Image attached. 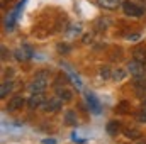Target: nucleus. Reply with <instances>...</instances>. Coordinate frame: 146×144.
I'll return each instance as SVG.
<instances>
[{"label":"nucleus","instance_id":"f257e3e1","mask_svg":"<svg viewBox=\"0 0 146 144\" xmlns=\"http://www.w3.org/2000/svg\"><path fill=\"white\" fill-rule=\"evenodd\" d=\"M48 87V71H39L33 78V81L29 83V90L33 93H37V92H42L44 88Z\"/></svg>","mask_w":146,"mask_h":144},{"label":"nucleus","instance_id":"f03ea898","mask_svg":"<svg viewBox=\"0 0 146 144\" xmlns=\"http://www.w3.org/2000/svg\"><path fill=\"white\" fill-rule=\"evenodd\" d=\"M122 9H124V14L129 15V17H141V15H145V9L139 7L134 2H129V0H126L122 3Z\"/></svg>","mask_w":146,"mask_h":144},{"label":"nucleus","instance_id":"7ed1b4c3","mask_svg":"<svg viewBox=\"0 0 146 144\" xmlns=\"http://www.w3.org/2000/svg\"><path fill=\"white\" fill-rule=\"evenodd\" d=\"M56 95H58L63 102L72 100L73 92L70 90V88H65V78H63V76H58V83H56Z\"/></svg>","mask_w":146,"mask_h":144},{"label":"nucleus","instance_id":"20e7f679","mask_svg":"<svg viewBox=\"0 0 146 144\" xmlns=\"http://www.w3.org/2000/svg\"><path fill=\"white\" fill-rule=\"evenodd\" d=\"M127 71L131 73L136 80L138 78H145L146 76V65H143V63H139V61H131L129 65H127Z\"/></svg>","mask_w":146,"mask_h":144},{"label":"nucleus","instance_id":"39448f33","mask_svg":"<svg viewBox=\"0 0 146 144\" xmlns=\"http://www.w3.org/2000/svg\"><path fill=\"white\" fill-rule=\"evenodd\" d=\"M85 100H87L88 108H90L94 114H100V112H102V105H100V102H99V98H97L95 93L87 92V93H85Z\"/></svg>","mask_w":146,"mask_h":144},{"label":"nucleus","instance_id":"423d86ee","mask_svg":"<svg viewBox=\"0 0 146 144\" xmlns=\"http://www.w3.org/2000/svg\"><path fill=\"white\" fill-rule=\"evenodd\" d=\"M44 104H46V98H44V93H42V92L33 93V95L27 98V107L31 108V110H34V108H39L41 105H44Z\"/></svg>","mask_w":146,"mask_h":144},{"label":"nucleus","instance_id":"0eeeda50","mask_svg":"<svg viewBox=\"0 0 146 144\" xmlns=\"http://www.w3.org/2000/svg\"><path fill=\"white\" fill-rule=\"evenodd\" d=\"M61 104H63V100H61L60 97H53V98L46 100V104H44L42 107H44L46 112H56V110L61 108Z\"/></svg>","mask_w":146,"mask_h":144},{"label":"nucleus","instance_id":"6e6552de","mask_svg":"<svg viewBox=\"0 0 146 144\" xmlns=\"http://www.w3.org/2000/svg\"><path fill=\"white\" fill-rule=\"evenodd\" d=\"M33 54H34V51H33L29 46H22V48L15 49V58H17L19 61H27Z\"/></svg>","mask_w":146,"mask_h":144},{"label":"nucleus","instance_id":"1a4fd4ad","mask_svg":"<svg viewBox=\"0 0 146 144\" xmlns=\"http://www.w3.org/2000/svg\"><path fill=\"white\" fill-rule=\"evenodd\" d=\"M22 105H24V98H22L21 95H15V97H12V98L9 100V104H7V110L14 112V110L22 108Z\"/></svg>","mask_w":146,"mask_h":144},{"label":"nucleus","instance_id":"9d476101","mask_svg":"<svg viewBox=\"0 0 146 144\" xmlns=\"http://www.w3.org/2000/svg\"><path fill=\"white\" fill-rule=\"evenodd\" d=\"M99 5L102 9H107V10H114L121 5V0H99Z\"/></svg>","mask_w":146,"mask_h":144},{"label":"nucleus","instance_id":"9b49d317","mask_svg":"<svg viewBox=\"0 0 146 144\" xmlns=\"http://www.w3.org/2000/svg\"><path fill=\"white\" fill-rule=\"evenodd\" d=\"M133 54H134V59H136V61L146 65V49L145 48H136V49L133 51Z\"/></svg>","mask_w":146,"mask_h":144},{"label":"nucleus","instance_id":"f8f14e48","mask_svg":"<svg viewBox=\"0 0 146 144\" xmlns=\"http://www.w3.org/2000/svg\"><path fill=\"white\" fill-rule=\"evenodd\" d=\"M12 87H14V83H12L10 80L3 81V83H2V87H0V98H5V97H7V93H10Z\"/></svg>","mask_w":146,"mask_h":144},{"label":"nucleus","instance_id":"ddd939ff","mask_svg":"<svg viewBox=\"0 0 146 144\" xmlns=\"http://www.w3.org/2000/svg\"><path fill=\"white\" fill-rule=\"evenodd\" d=\"M119 131H121V124L117 120H110L109 124H107V132H109L110 136H117Z\"/></svg>","mask_w":146,"mask_h":144},{"label":"nucleus","instance_id":"4468645a","mask_svg":"<svg viewBox=\"0 0 146 144\" xmlns=\"http://www.w3.org/2000/svg\"><path fill=\"white\" fill-rule=\"evenodd\" d=\"M134 87H136V92H138L139 95L146 93V78H138L136 83H134Z\"/></svg>","mask_w":146,"mask_h":144},{"label":"nucleus","instance_id":"2eb2a0df","mask_svg":"<svg viewBox=\"0 0 146 144\" xmlns=\"http://www.w3.org/2000/svg\"><path fill=\"white\" fill-rule=\"evenodd\" d=\"M65 122H66L68 126L76 124V115H75V112H73V110H68V112L65 114Z\"/></svg>","mask_w":146,"mask_h":144},{"label":"nucleus","instance_id":"dca6fc26","mask_svg":"<svg viewBox=\"0 0 146 144\" xmlns=\"http://www.w3.org/2000/svg\"><path fill=\"white\" fill-rule=\"evenodd\" d=\"M124 76H126V71L124 70H119V68H115V71L112 73V80L114 81H121Z\"/></svg>","mask_w":146,"mask_h":144},{"label":"nucleus","instance_id":"f3484780","mask_svg":"<svg viewBox=\"0 0 146 144\" xmlns=\"http://www.w3.org/2000/svg\"><path fill=\"white\" fill-rule=\"evenodd\" d=\"M124 134H126V137H129V139H138L141 134H139V131H136V129H127V131H124Z\"/></svg>","mask_w":146,"mask_h":144},{"label":"nucleus","instance_id":"a211bd4d","mask_svg":"<svg viewBox=\"0 0 146 144\" xmlns=\"http://www.w3.org/2000/svg\"><path fill=\"white\" fill-rule=\"evenodd\" d=\"M138 120L139 122H146V100L143 102V107H141L139 114H138Z\"/></svg>","mask_w":146,"mask_h":144},{"label":"nucleus","instance_id":"6ab92c4d","mask_svg":"<svg viewBox=\"0 0 146 144\" xmlns=\"http://www.w3.org/2000/svg\"><path fill=\"white\" fill-rule=\"evenodd\" d=\"M100 76H102V78H112V76H110V73H109V68H107V66H104V68L100 70Z\"/></svg>","mask_w":146,"mask_h":144},{"label":"nucleus","instance_id":"aec40b11","mask_svg":"<svg viewBox=\"0 0 146 144\" xmlns=\"http://www.w3.org/2000/svg\"><path fill=\"white\" fill-rule=\"evenodd\" d=\"M58 51H60V53H66V51H70V48H68V46H65V44H63V46L60 44V46H58Z\"/></svg>","mask_w":146,"mask_h":144},{"label":"nucleus","instance_id":"412c9836","mask_svg":"<svg viewBox=\"0 0 146 144\" xmlns=\"http://www.w3.org/2000/svg\"><path fill=\"white\" fill-rule=\"evenodd\" d=\"M42 144H56V141H54V139H44Z\"/></svg>","mask_w":146,"mask_h":144},{"label":"nucleus","instance_id":"4be33fe9","mask_svg":"<svg viewBox=\"0 0 146 144\" xmlns=\"http://www.w3.org/2000/svg\"><path fill=\"white\" fill-rule=\"evenodd\" d=\"M127 39H129V41H138V39H139V36H138V34H134V36H129Z\"/></svg>","mask_w":146,"mask_h":144}]
</instances>
